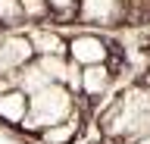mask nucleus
<instances>
[{"label":"nucleus","instance_id":"obj_1","mask_svg":"<svg viewBox=\"0 0 150 144\" xmlns=\"http://www.w3.org/2000/svg\"><path fill=\"white\" fill-rule=\"evenodd\" d=\"M69 113H72V94L63 85L50 82L31 94V110H28L25 125L28 128H50V125H59L63 119H69Z\"/></svg>","mask_w":150,"mask_h":144},{"label":"nucleus","instance_id":"obj_2","mask_svg":"<svg viewBox=\"0 0 150 144\" xmlns=\"http://www.w3.org/2000/svg\"><path fill=\"white\" fill-rule=\"evenodd\" d=\"M35 44L25 35H0V75H6L13 69H22L35 60Z\"/></svg>","mask_w":150,"mask_h":144},{"label":"nucleus","instance_id":"obj_3","mask_svg":"<svg viewBox=\"0 0 150 144\" xmlns=\"http://www.w3.org/2000/svg\"><path fill=\"white\" fill-rule=\"evenodd\" d=\"M69 57L72 63H81V66H97L106 60V44L94 35H78L69 41Z\"/></svg>","mask_w":150,"mask_h":144},{"label":"nucleus","instance_id":"obj_4","mask_svg":"<svg viewBox=\"0 0 150 144\" xmlns=\"http://www.w3.org/2000/svg\"><path fill=\"white\" fill-rule=\"evenodd\" d=\"M28 110H31L28 91H22V88L0 91V119H6V122H25Z\"/></svg>","mask_w":150,"mask_h":144},{"label":"nucleus","instance_id":"obj_5","mask_svg":"<svg viewBox=\"0 0 150 144\" xmlns=\"http://www.w3.org/2000/svg\"><path fill=\"white\" fill-rule=\"evenodd\" d=\"M88 97H100L106 88H110V69L97 63V66H84L81 69V85H78Z\"/></svg>","mask_w":150,"mask_h":144},{"label":"nucleus","instance_id":"obj_6","mask_svg":"<svg viewBox=\"0 0 150 144\" xmlns=\"http://www.w3.org/2000/svg\"><path fill=\"white\" fill-rule=\"evenodd\" d=\"M31 44H35V50L41 57H63V50H66V41L56 31H47V28L31 31Z\"/></svg>","mask_w":150,"mask_h":144},{"label":"nucleus","instance_id":"obj_7","mask_svg":"<svg viewBox=\"0 0 150 144\" xmlns=\"http://www.w3.org/2000/svg\"><path fill=\"white\" fill-rule=\"evenodd\" d=\"M78 135V119H69V122H59V125H50L44 132V141L47 144H69Z\"/></svg>","mask_w":150,"mask_h":144},{"label":"nucleus","instance_id":"obj_8","mask_svg":"<svg viewBox=\"0 0 150 144\" xmlns=\"http://www.w3.org/2000/svg\"><path fill=\"white\" fill-rule=\"evenodd\" d=\"M22 19H25L22 0H0V22L3 25H19Z\"/></svg>","mask_w":150,"mask_h":144},{"label":"nucleus","instance_id":"obj_9","mask_svg":"<svg viewBox=\"0 0 150 144\" xmlns=\"http://www.w3.org/2000/svg\"><path fill=\"white\" fill-rule=\"evenodd\" d=\"M22 10H25V19H47L50 16V0H22Z\"/></svg>","mask_w":150,"mask_h":144},{"label":"nucleus","instance_id":"obj_10","mask_svg":"<svg viewBox=\"0 0 150 144\" xmlns=\"http://www.w3.org/2000/svg\"><path fill=\"white\" fill-rule=\"evenodd\" d=\"M50 6L53 10H69V6H75V0H50Z\"/></svg>","mask_w":150,"mask_h":144},{"label":"nucleus","instance_id":"obj_11","mask_svg":"<svg viewBox=\"0 0 150 144\" xmlns=\"http://www.w3.org/2000/svg\"><path fill=\"white\" fill-rule=\"evenodd\" d=\"M138 144H150V138H144V141H138Z\"/></svg>","mask_w":150,"mask_h":144}]
</instances>
